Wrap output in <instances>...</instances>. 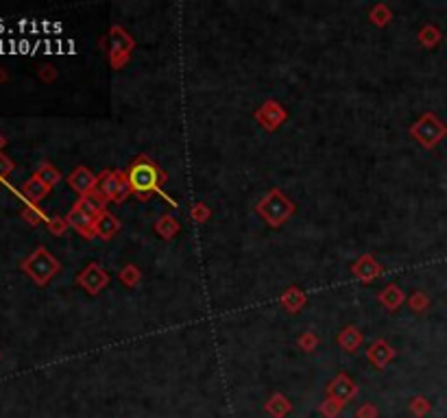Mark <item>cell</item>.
<instances>
[{
  "label": "cell",
  "instance_id": "obj_6",
  "mask_svg": "<svg viewBox=\"0 0 447 418\" xmlns=\"http://www.w3.org/2000/svg\"><path fill=\"white\" fill-rule=\"evenodd\" d=\"M77 283H79L81 288H84L90 296H97V294H101V292L110 285V272L105 270L101 264H97V261H92V264H88L84 270L79 272Z\"/></svg>",
  "mask_w": 447,
  "mask_h": 418
},
{
  "label": "cell",
  "instance_id": "obj_37",
  "mask_svg": "<svg viewBox=\"0 0 447 418\" xmlns=\"http://www.w3.org/2000/svg\"><path fill=\"white\" fill-rule=\"evenodd\" d=\"M5 146H7V138H5L3 133H0V153H3V148H5Z\"/></svg>",
  "mask_w": 447,
  "mask_h": 418
},
{
  "label": "cell",
  "instance_id": "obj_28",
  "mask_svg": "<svg viewBox=\"0 0 447 418\" xmlns=\"http://www.w3.org/2000/svg\"><path fill=\"white\" fill-rule=\"evenodd\" d=\"M190 216H192V220H194V222L203 224V222H207V220H209L212 211H209V207L205 205V203H196V205L190 209Z\"/></svg>",
  "mask_w": 447,
  "mask_h": 418
},
{
  "label": "cell",
  "instance_id": "obj_10",
  "mask_svg": "<svg viewBox=\"0 0 447 418\" xmlns=\"http://www.w3.org/2000/svg\"><path fill=\"white\" fill-rule=\"evenodd\" d=\"M382 272H384L382 264H380V261L375 259L373 255H369V253L360 255V257L354 261V266H351V274H354V277H356L358 281H362V283L375 281L378 277H382Z\"/></svg>",
  "mask_w": 447,
  "mask_h": 418
},
{
  "label": "cell",
  "instance_id": "obj_11",
  "mask_svg": "<svg viewBox=\"0 0 447 418\" xmlns=\"http://www.w3.org/2000/svg\"><path fill=\"white\" fill-rule=\"evenodd\" d=\"M107 51H110V57H123V55H131L133 51V38L129 35L123 27H112L110 35H107Z\"/></svg>",
  "mask_w": 447,
  "mask_h": 418
},
{
  "label": "cell",
  "instance_id": "obj_13",
  "mask_svg": "<svg viewBox=\"0 0 447 418\" xmlns=\"http://www.w3.org/2000/svg\"><path fill=\"white\" fill-rule=\"evenodd\" d=\"M393 357H395V349L386 340H382V338L375 340L369 346V351H367V360L378 370H382V368H386L388 364H391Z\"/></svg>",
  "mask_w": 447,
  "mask_h": 418
},
{
  "label": "cell",
  "instance_id": "obj_21",
  "mask_svg": "<svg viewBox=\"0 0 447 418\" xmlns=\"http://www.w3.org/2000/svg\"><path fill=\"white\" fill-rule=\"evenodd\" d=\"M292 410V405H290V401L284 397V394H273L268 401H266V412L273 416V418H284L288 412Z\"/></svg>",
  "mask_w": 447,
  "mask_h": 418
},
{
  "label": "cell",
  "instance_id": "obj_17",
  "mask_svg": "<svg viewBox=\"0 0 447 418\" xmlns=\"http://www.w3.org/2000/svg\"><path fill=\"white\" fill-rule=\"evenodd\" d=\"M338 346L343 351L347 353H356L360 349V344H362V333L356 325H347L343 331L338 333V338H336Z\"/></svg>",
  "mask_w": 447,
  "mask_h": 418
},
{
  "label": "cell",
  "instance_id": "obj_18",
  "mask_svg": "<svg viewBox=\"0 0 447 418\" xmlns=\"http://www.w3.org/2000/svg\"><path fill=\"white\" fill-rule=\"evenodd\" d=\"M49 192H51V187H46L38 177H31L29 181L20 187V194L25 196L31 205H38L42 198H46V194H49Z\"/></svg>",
  "mask_w": 447,
  "mask_h": 418
},
{
  "label": "cell",
  "instance_id": "obj_26",
  "mask_svg": "<svg viewBox=\"0 0 447 418\" xmlns=\"http://www.w3.org/2000/svg\"><path fill=\"white\" fill-rule=\"evenodd\" d=\"M297 346L303 353H312V351H316V346H319V336L312 331H303L297 338Z\"/></svg>",
  "mask_w": 447,
  "mask_h": 418
},
{
  "label": "cell",
  "instance_id": "obj_1",
  "mask_svg": "<svg viewBox=\"0 0 447 418\" xmlns=\"http://www.w3.org/2000/svg\"><path fill=\"white\" fill-rule=\"evenodd\" d=\"M127 181L131 185V194L140 200H149L153 194H159L166 198L170 205H177V200L170 198L166 192H162V183L166 181V172L159 170L155 161H151L146 155H140L127 168Z\"/></svg>",
  "mask_w": 447,
  "mask_h": 418
},
{
  "label": "cell",
  "instance_id": "obj_15",
  "mask_svg": "<svg viewBox=\"0 0 447 418\" xmlns=\"http://www.w3.org/2000/svg\"><path fill=\"white\" fill-rule=\"evenodd\" d=\"M94 231H97V237H103V240H112V237L120 231V220L114 216V213L105 211L101 216L94 220Z\"/></svg>",
  "mask_w": 447,
  "mask_h": 418
},
{
  "label": "cell",
  "instance_id": "obj_16",
  "mask_svg": "<svg viewBox=\"0 0 447 418\" xmlns=\"http://www.w3.org/2000/svg\"><path fill=\"white\" fill-rule=\"evenodd\" d=\"M75 205H77L79 209H84L88 216L94 218V220H97L101 213L107 211V203H105L97 192H92V194H88V196H81V198L75 203Z\"/></svg>",
  "mask_w": 447,
  "mask_h": 418
},
{
  "label": "cell",
  "instance_id": "obj_38",
  "mask_svg": "<svg viewBox=\"0 0 447 418\" xmlns=\"http://www.w3.org/2000/svg\"><path fill=\"white\" fill-rule=\"evenodd\" d=\"M0 357H3V353H0Z\"/></svg>",
  "mask_w": 447,
  "mask_h": 418
},
{
  "label": "cell",
  "instance_id": "obj_33",
  "mask_svg": "<svg viewBox=\"0 0 447 418\" xmlns=\"http://www.w3.org/2000/svg\"><path fill=\"white\" fill-rule=\"evenodd\" d=\"M38 77H40L44 83H53V81L57 79V68H55V66H42L40 73H38Z\"/></svg>",
  "mask_w": 447,
  "mask_h": 418
},
{
  "label": "cell",
  "instance_id": "obj_22",
  "mask_svg": "<svg viewBox=\"0 0 447 418\" xmlns=\"http://www.w3.org/2000/svg\"><path fill=\"white\" fill-rule=\"evenodd\" d=\"M35 177H38L46 187H55L57 183L62 181V172L57 170L53 164H49V161H44L40 168L35 170Z\"/></svg>",
  "mask_w": 447,
  "mask_h": 418
},
{
  "label": "cell",
  "instance_id": "obj_27",
  "mask_svg": "<svg viewBox=\"0 0 447 418\" xmlns=\"http://www.w3.org/2000/svg\"><path fill=\"white\" fill-rule=\"evenodd\" d=\"M46 226H49V231L53 233V235H64L66 231H68V220L66 218H62V216H51L49 218V222H46Z\"/></svg>",
  "mask_w": 447,
  "mask_h": 418
},
{
  "label": "cell",
  "instance_id": "obj_31",
  "mask_svg": "<svg viewBox=\"0 0 447 418\" xmlns=\"http://www.w3.org/2000/svg\"><path fill=\"white\" fill-rule=\"evenodd\" d=\"M410 309L413 312H423L426 309V305H428V298H426V294H421V292H415L413 296H410Z\"/></svg>",
  "mask_w": 447,
  "mask_h": 418
},
{
  "label": "cell",
  "instance_id": "obj_34",
  "mask_svg": "<svg viewBox=\"0 0 447 418\" xmlns=\"http://www.w3.org/2000/svg\"><path fill=\"white\" fill-rule=\"evenodd\" d=\"M410 410H413V414H417V416H423V414L428 412V403H426V399H421V397L413 399V403H410Z\"/></svg>",
  "mask_w": 447,
  "mask_h": 418
},
{
  "label": "cell",
  "instance_id": "obj_32",
  "mask_svg": "<svg viewBox=\"0 0 447 418\" xmlns=\"http://www.w3.org/2000/svg\"><path fill=\"white\" fill-rule=\"evenodd\" d=\"M14 168H16V164L11 161L5 153H0V179H7L11 172H14Z\"/></svg>",
  "mask_w": 447,
  "mask_h": 418
},
{
  "label": "cell",
  "instance_id": "obj_7",
  "mask_svg": "<svg viewBox=\"0 0 447 418\" xmlns=\"http://www.w3.org/2000/svg\"><path fill=\"white\" fill-rule=\"evenodd\" d=\"M255 120L260 122V127H264L266 131L273 133V131H277L288 120V112L277 101H266L260 109L255 112Z\"/></svg>",
  "mask_w": 447,
  "mask_h": 418
},
{
  "label": "cell",
  "instance_id": "obj_20",
  "mask_svg": "<svg viewBox=\"0 0 447 418\" xmlns=\"http://www.w3.org/2000/svg\"><path fill=\"white\" fill-rule=\"evenodd\" d=\"M155 231L159 237H164V240H173V237L181 231V224L173 213H164V216L155 222Z\"/></svg>",
  "mask_w": 447,
  "mask_h": 418
},
{
  "label": "cell",
  "instance_id": "obj_9",
  "mask_svg": "<svg viewBox=\"0 0 447 418\" xmlns=\"http://www.w3.org/2000/svg\"><path fill=\"white\" fill-rule=\"evenodd\" d=\"M68 185L75 190V192L81 196H88L92 192H97V185H99V177L94 174L90 168H86V166H79V168H75L73 172L68 174Z\"/></svg>",
  "mask_w": 447,
  "mask_h": 418
},
{
  "label": "cell",
  "instance_id": "obj_35",
  "mask_svg": "<svg viewBox=\"0 0 447 418\" xmlns=\"http://www.w3.org/2000/svg\"><path fill=\"white\" fill-rule=\"evenodd\" d=\"M356 416L358 418H378V410H375L371 403H367V405H362V408L358 410Z\"/></svg>",
  "mask_w": 447,
  "mask_h": 418
},
{
  "label": "cell",
  "instance_id": "obj_19",
  "mask_svg": "<svg viewBox=\"0 0 447 418\" xmlns=\"http://www.w3.org/2000/svg\"><path fill=\"white\" fill-rule=\"evenodd\" d=\"M404 303V292L399 285L395 283H388L386 288L380 292V305H384L388 312H395V309H399Z\"/></svg>",
  "mask_w": 447,
  "mask_h": 418
},
{
  "label": "cell",
  "instance_id": "obj_5",
  "mask_svg": "<svg viewBox=\"0 0 447 418\" xmlns=\"http://www.w3.org/2000/svg\"><path fill=\"white\" fill-rule=\"evenodd\" d=\"M447 129L434 114H423L419 120L410 127V135H413L423 148H434L445 138Z\"/></svg>",
  "mask_w": 447,
  "mask_h": 418
},
{
  "label": "cell",
  "instance_id": "obj_25",
  "mask_svg": "<svg viewBox=\"0 0 447 418\" xmlns=\"http://www.w3.org/2000/svg\"><path fill=\"white\" fill-rule=\"evenodd\" d=\"M22 218H25V222H29L31 226H38L42 222H49L46 213L40 207H35V205H27L25 209H22Z\"/></svg>",
  "mask_w": 447,
  "mask_h": 418
},
{
  "label": "cell",
  "instance_id": "obj_29",
  "mask_svg": "<svg viewBox=\"0 0 447 418\" xmlns=\"http://www.w3.org/2000/svg\"><path fill=\"white\" fill-rule=\"evenodd\" d=\"M340 410H343V405L336 403L334 399H329V397L321 403V414H323L325 418H336V416L340 414Z\"/></svg>",
  "mask_w": 447,
  "mask_h": 418
},
{
  "label": "cell",
  "instance_id": "obj_12",
  "mask_svg": "<svg viewBox=\"0 0 447 418\" xmlns=\"http://www.w3.org/2000/svg\"><path fill=\"white\" fill-rule=\"evenodd\" d=\"M66 220H68V224L73 226V229H75L79 235L88 237V240L97 237V231H94V218H90L88 213H86L84 209H79L77 205H73V209L68 211Z\"/></svg>",
  "mask_w": 447,
  "mask_h": 418
},
{
  "label": "cell",
  "instance_id": "obj_23",
  "mask_svg": "<svg viewBox=\"0 0 447 418\" xmlns=\"http://www.w3.org/2000/svg\"><path fill=\"white\" fill-rule=\"evenodd\" d=\"M118 279L127 285V288H138L140 279H142V272H140V268L136 264H125L118 270Z\"/></svg>",
  "mask_w": 447,
  "mask_h": 418
},
{
  "label": "cell",
  "instance_id": "obj_24",
  "mask_svg": "<svg viewBox=\"0 0 447 418\" xmlns=\"http://www.w3.org/2000/svg\"><path fill=\"white\" fill-rule=\"evenodd\" d=\"M393 14H391V7L384 5V3H378V5H373V9L369 11V20L373 22L375 27H386L388 22H391Z\"/></svg>",
  "mask_w": 447,
  "mask_h": 418
},
{
  "label": "cell",
  "instance_id": "obj_14",
  "mask_svg": "<svg viewBox=\"0 0 447 418\" xmlns=\"http://www.w3.org/2000/svg\"><path fill=\"white\" fill-rule=\"evenodd\" d=\"M305 303H308V296H305V292L297 288V285H290V288L284 290L279 296V305L284 307L288 314H299L305 307Z\"/></svg>",
  "mask_w": 447,
  "mask_h": 418
},
{
  "label": "cell",
  "instance_id": "obj_4",
  "mask_svg": "<svg viewBox=\"0 0 447 418\" xmlns=\"http://www.w3.org/2000/svg\"><path fill=\"white\" fill-rule=\"evenodd\" d=\"M97 194L105 203H116L120 205L131 194V185L127 181V172L120 170H105L99 177V185H97Z\"/></svg>",
  "mask_w": 447,
  "mask_h": 418
},
{
  "label": "cell",
  "instance_id": "obj_3",
  "mask_svg": "<svg viewBox=\"0 0 447 418\" xmlns=\"http://www.w3.org/2000/svg\"><path fill=\"white\" fill-rule=\"evenodd\" d=\"M22 270L29 274L35 285H46L57 272L62 270V264L51 250L40 246V248H35L25 261H22Z\"/></svg>",
  "mask_w": 447,
  "mask_h": 418
},
{
  "label": "cell",
  "instance_id": "obj_30",
  "mask_svg": "<svg viewBox=\"0 0 447 418\" xmlns=\"http://www.w3.org/2000/svg\"><path fill=\"white\" fill-rule=\"evenodd\" d=\"M419 40H421L423 46H434V44L439 42V31L432 29V27H426L419 33Z\"/></svg>",
  "mask_w": 447,
  "mask_h": 418
},
{
  "label": "cell",
  "instance_id": "obj_8",
  "mask_svg": "<svg viewBox=\"0 0 447 418\" xmlns=\"http://www.w3.org/2000/svg\"><path fill=\"white\" fill-rule=\"evenodd\" d=\"M356 394H358V386L354 384V379H351L349 375H345V373L336 375L327 386V397L334 399L340 405L349 403L351 399L356 397Z\"/></svg>",
  "mask_w": 447,
  "mask_h": 418
},
{
  "label": "cell",
  "instance_id": "obj_36",
  "mask_svg": "<svg viewBox=\"0 0 447 418\" xmlns=\"http://www.w3.org/2000/svg\"><path fill=\"white\" fill-rule=\"evenodd\" d=\"M7 81H9V73H7L3 66H0V86H3V83H7Z\"/></svg>",
  "mask_w": 447,
  "mask_h": 418
},
{
  "label": "cell",
  "instance_id": "obj_2",
  "mask_svg": "<svg viewBox=\"0 0 447 418\" xmlns=\"http://www.w3.org/2000/svg\"><path fill=\"white\" fill-rule=\"evenodd\" d=\"M255 211L270 229H277V226L288 222L292 213H295V203L281 192V190H270L264 198L257 200Z\"/></svg>",
  "mask_w": 447,
  "mask_h": 418
}]
</instances>
